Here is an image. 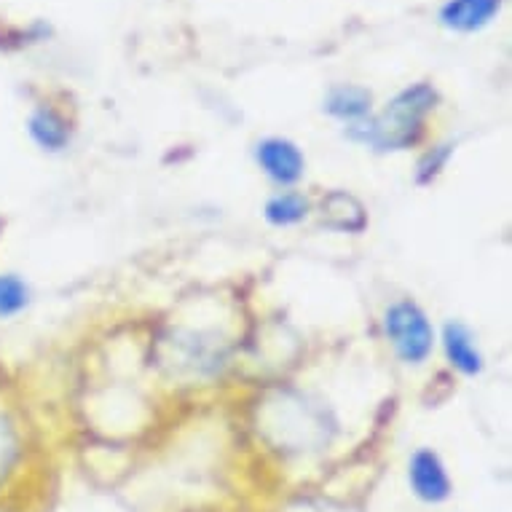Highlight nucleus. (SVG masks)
I'll use <instances>...</instances> for the list:
<instances>
[{
	"label": "nucleus",
	"mask_w": 512,
	"mask_h": 512,
	"mask_svg": "<svg viewBox=\"0 0 512 512\" xmlns=\"http://www.w3.org/2000/svg\"><path fill=\"white\" fill-rule=\"evenodd\" d=\"M440 105V92L429 81H416L392 97L384 108L360 124L346 126L344 135L376 153H403L427 140V121Z\"/></svg>",
	"instance_id": "obj_1"
},
{
	"label": "nucleus",
	"mask_w": 512,
	"mask_h": 512,
	"mask_svg": "<svg viewBox=\"0 0 512 512\" xmlns=\"http://www.w3.org/2000/svg\"><path fill=\"white\" fill-rule=\"evenodd\" d=\"M258 435L285 454H309L333 440L336 419L306 392L277 389L258 403Z\"/></svg>",
	"instance_id": "obj_2"
},
{
	"label": "nucleus",
	"mask_w": 512,
	"mask_h": 512,
	"mask_svg": "<svg viewBox=\"0 0 512 512\" xmlns=\"http://www.w3.org/2000/svg\"><path fill=\"white\" fill-rule=\"evenodd\" d=\"M381 330L392 346V354L408 368L427 365L437 349V328L424 306L413 298H397L389 303L381 317Z\"/></svg>",
	"instance_id": "obj_3"
},
{
	"label": "nucleus",
	"mask_w": 512,
	"mask_h": 512,
	"mask_svg": "<svg viewBox=\"0 0 512 512\" xmlns=\"http://www.w3.org/2000/svg\"><path fill=\"white\" fill-rule=\"evenodd\" d=\"M167 357L164 365H169L177 373H191V376H215L226 368V344L215 336H204L185 330L180 336H172L167 341Z\"/></svg>",
	"instance_id": "obj_4"
},
{
	"label": "nucleus",
	"mask_w": 512,
	"mask_h": 512,
	"mask_svg": "<svg viewBox=\"0 0 512 512\" xmlns=\"http://www.w3.org/2000/svg\"><path fill=\"white\" fill-rule=\"evenodd\" d=\"M252 159L271 185L282 188H298L306 177V153L295 140L282 135H269L255 143Z\"/></svg>",
	"instance_id": "obj_5"
},
{
	"label": "nucleus",
	"mask_w": 512,
	"mask_h": 512,
	"mask_svg": "<svg viewBox=\"0 0 512 512\" xmlns=\"http://www.w3.org/2000/svg\"><path fill=\"white\" fill-rule=\"evenodd\" d=\"M437 346L451 373L462 378H480L486 373V354L480 349L478 336L462 319H445L437 330Z\"/></svg>",
	"instance_id": "obj_6"
},
{
	"label": "nucleus",
	"mask_w": 512,
	"mask_h": 512,
	"mask_svg": "<svg viewBox=\"0 0 512 512\" xmlns=\"http://www.w3.org/2000/svg\"><path fill=\"white\" fill-rule=\"evenodd\" d=\"M408 483L413 496L424 504H443L454 494V480L435 448H416L408 459Z\"/></svg>",
	"instance_id": "obj_7"
},
{
	"label": "nucleus",
	"mask_w": 512,
	"mask_h": 512,
	"mask_svg": "<svg viewBox=\"0 0 512 512\" xmlns=\"http://www.w3.org/2000/svg\"><path fill=\"white\" fill-rule=\"evenodd\" d=\"M27 137L33 140V145L46 156H59L73 145V121L68 118L65 110H59L51 102H41L30 110V116L25 121Z\"/></svg>",
	"instance_id": "obj_8"
},
{
	"label": "nucleus",
	"mask_w": 512,
	"mask_h": 512,
	"mask_svg": "<svg viewBox=\"0 0 512 512\" xmlns=\"http://www.w3.org/2000/svg\"><path fill=\"white\" fill-rule=\"evenodd\" d=\"M317 212L322 228H328L333 234L360 236L370 226L365 204L354 194H349V191H341V188H333V191L322 196Z\"/></svg>",
	"instance_id": "obj_9"
},
{
	"label": "nucleus",
	"mask_w": 512,
	"mask_h": 512,
	"mask_svg": "<svg viewBox=\"0 0 512 512\" xmlns=\"http://www.w3.org/2000/svg\"><path fill=\"white\" fill-rule=\"evenodd\" d=\"M504 0H445L437 19L445 30L459 35H472L486 30L502 11Z\"/></svg>",
	"instance_id": "obj_10"
},
{
	"label": "nucleus",
	"mask_w": 512,
	"mask_h": 512,
	"mask_svg": "<svg viewBox=\"0 0 512 512\" xmlns=\"http://www.w3.org/2000/svg\"><path fill=\"white\" fill-rule=\"evenodd\" d=\"M322 110H325L333 121H338V124L354 126L373 116V113H376V105H373V92H370L368 86L336 84L330 86L328 94H325Z\"/></svg>",
	"instance_id": "obj_11"
},
{
	"label": "nucleus",
	"mask_w": 512,
	"mask_h": 512,
	"mask_svg": "<svg viewBox=\"0 0 512 512\" xmlns=\"http://www.w3.org/2000/svg\"><path fill=\"white\" fill-rule=\"evenodd\" d=\"M27 437L25 427L9 405L0 403V491L17 478L19 467L25 462Z\"/></svg>",
	"instance_id": "obj_12"
},
{
	"label": "nucleus",
	"mask_w": 512,
	"mask_h": 512,
	"mask_svg": "<svg viewBox=\"0 0 512 512\" xmlns=\"http://www.w3.org/2000/svg\"><path fill=\"white\" fill-rule=\"evenodd\" d=\"M314 212L311 196H306L298 188H282L263 202V220L271 228H295L306 223Z\"/></svg>",
	"instance_id": "obj_13"
},
{
	"label": "nucleus",
	"mask_w": 512,
	"mask_h": 512,
	"mask_svg": "<svg viewBox=\"0 0 512 512\" xmlns=\"http://www.w3.org/2000/svg\"><path fill=\"white\" fill-rule=\"evenodd\" d=\"M33 303V287L17 271H0V322L25 314Z\"/></svg>",
	"instance_id": "obj_14"
},
{
	"label": "nucleus",
	"mask_w": 512,
	"mask_h": 512,
	"mask_svg": "<svg viewBox=\"0 0 512 512\" xmlns=\"http://www.w3.org/2000/svg\"><path fill=\"white\" fill-rule=\"evenodd\" d=\"M456 153V143H437L424 148V153L416 161V169H413V183L419 185V188H427L437 180V177L443 175L445 167H448V161L454 159Z\"/></svg>",
	"instance_id": "obj_15"
},
{
	"label": "nucleus",
	"mask_w": 512,
	"mask_h": 512,
	"mask_svg": "<svg viewBox=\"0 0 512 512\" xmlns=\"http://www.w3.org/2000/svg\"><path fill=\"white\" fill-rule=\"evenodd\" d=\"M49 35V27L46 25H30V27H11L0 25V51H17L27 43H38Z\"/></svg>",
	"instance_id": "obj_16"
}]
</instances>
